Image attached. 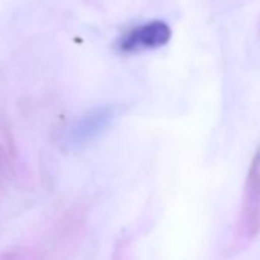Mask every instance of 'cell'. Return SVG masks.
Returning <instances> with one entry per match:
<instances>
[{
  "instance_id": "1",
  "label": "cell",
  "mask_w": 260,
  "mask_h": 260,
  "mask_svg": "<svg viewBox=\"0 0 260 260\" xmlns=\"http://www.w3.org/2000/svg\"><path fill=\"white\" fill-rule=\"evenodd\" d=\"M172 31L167 23L155 20L144 23L138 28L130 29L127 34H124L119 42L118 48L121 52L132 54L140 52L146 49H158L170 42Z\"/></svg>"
},
{
  "instance_id": "2",
  "label": "cell",
  "mask_w": 260,
  "mask_h": 260,
  "mask_svg": "<svg viewBox=\"0 0 260 260\" xmlns=\"http://www.w3.org/2000/svg\"><path fill=\"white\" fill-rule=\"evenodd\" d=\"M242 230L246 237L260 234V153L251 162L242 208Z\"/></svg>"
},
{
  "instance_id": "3",
  "label": "cell",
  "mask_w": 260,
  "mask_h": 260,
  "mask_svg": "<svg viewBox=\"0 0 260 260\" xmlns=\"http://www.w3.org/2000/svg\"><path fill=\"white\" fill-rule=\"evenodd\" d=\"M113 119L112 107H100L83 116L71 134V141L75 146H83L98 138L104 130L110 125Z\"/></svg>"
},
{
  "instance_id": "4",
  "label": "cell",
  "mask_w": 260,
  "mask_h": 260,
  "mask_svg": "<svg viewBox=\"0 0 260 260\" xmlns=\"http://www.w3.org/2000/svg\"><path fill=\"white\" fill-rule=\"evenodd\" d=\"M0 260H40V257L28 248H13L0 254Z\"/></svg>"
}]
</instances>
